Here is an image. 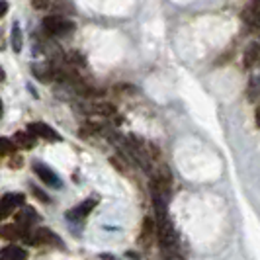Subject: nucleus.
<instances>
[{"label": "nucleus", "mask_w": 260, "mask_h": 260, "mask_svg": "<svg viewBox=\"0 0 260 260\" xmlns=\"http://www.w3.org/2000/svg\"><path fill=\"white\" fill-rule=\"evenodd\" d=\"M153 200H155V213H156V237L160 247L165 248V252H174L178 247V237L172 227V221L169 217V209H167V200L156 188H153Z\"/></svg>", "instance_id": "obj_1"}, {"label": "nucleus", "mask_w": 260, "mask_h": 260, "mask_svg": "<svg viewBox=\"0 0 260 260\" xmlns=\"http://www.w3.org/2000/svg\"><path fill=\"white\" fill-rule=\"evenodd\" d=\"M43 27H45V31L49 36H53V38H63V36H69L71 31H75V24L69 18L59 16V14L45 16L43 18Z\"/></svg>", "instance_id": "obj_2"}, {"label": "nucleus", "mask_w": 260, "mask_h": 260, "mask_svg": "<svg viewBox=\"0 0 260 260\" xmlns=\"http://www.w3.org/2000/svg\"><path fill=\"white\" fill-rule=\"evenodd\" d=\"M24 241H27L29 245H53V247H63L61 239L53 233L51 229H45V227L36 229V231H29Z\"/></svg>", "instance_id": "obj_3"}, {"label": "nucleus", "mask_w": 260, "mask_h": 260, "mask_svg": "<svg viewBox=\"0 0 260 260\" xmlns=\"http://www.w3.org/2000/svg\"><path fill=\"white\" fill-rule=\"evenodd\" d=\"M24 202H26V198L24 194H6L0 198V221L2 219H6L10 213H12L16 208H20V206H24Z\"/></svg>", "instance_id": "obj_4"}, {"label": "nucleus", "mask_w": 260, "mask_h": 260, "mask_svg": "<svg viewBox=\"0 0 260 260\" xmlns=\"http://www.w3.org/2000/svg\"><path fill=\"white\" fill-rule=\"evenodd\" d=\"M27 131L34 135V137H39V139H45V141H59V133L53 129L51 125L43 123V121H34L27 125Z\"/></svg>", "instance_id": "obj_5"}, {"label": "nucleus", "mask_w": 260, "mask_h": 260, "mask_svg": "<svg viewBox=\"0 0 260 260\" xmlns=\"http://www.w3.org/2000/svg\"><path fill=\"white\" fill-rule=\"evenodd\" d=\"M34 170H36L39 180L45 184V186H51V188H61V186H63V184H61V178H59L47 165H43V162H34Z\"/></svg>", "instance_id": "obj_6"}, {"label": "nucleus", "mask_w": 260, "mask_h": 260, "mask_svg": "<svg viewBox=\"0 0 260 260\" xmlns=\"http://www.w3.org/2000/svg\"><path fill=\"white\" fill-rule=\"evenodd\" d=\"M243 22L250 27H260V0H250L241 12Z\"/></svg>", "instance_id": "obj_7"}, {"label": "nucleus", "mask_w": 260, "mask_h": 260, "mask_svg": "<svg viewBox=\"0 0 260 260\" xmlns=\"http://www.w3.org/2000/svg\"><path fill=\"white\" fill-rule=\"evenodd\" d=\"M94 208H96V200H92V198L90 200H84L80 206L73 208L71 211H67V219L69 221H84Z\"/></svg>", "instance_id": "obj_8"}, {"label": "nucleus", "mask_w": 260, "mask_h": 260, "mask_svg": "<svg viewBox=\"0 0 260 260\" xmlns=\"http://www.w3.org/2000/svg\"><path fill=\"white\" fill-rule=\"evenodd\" d=\"M38 221H39L38 213H36V209H31V208H22L18 211V215H16V225L22 227L26 233H29L31 227Z\"/></svg>", "instance_id": "obj_9"}, {"label": "nucleus", "mask_w": 260, "mask_h": 260, "mask_svg": "<svg viewBox=\"0 0 260 260\" xmlns=\"http://www.w3.org/2000/svg\"><path fill=\"white\" fill-rule=\"evenodd\" d=\"M243 65L247 67V69L260 65V41L250 43L247 49H245V55H243Z\"/></svg>", "instance_id": "obj_10"}, {"label": "nucleus", "mask_w": 260, "mask_h": 260, "mask_svg": "<svg viewBox=\"0 0 260 260\" xmlns=\"http://www.w3.org/2000/svg\"><path fill=\"white\" fill-rule=\"evenodd\" d=\"M27 252L22 247H16V245H10V247H4L0 250V260H26Z\"/></svg>", "instance_id": "obj_11"}, {"label": "nucleus", "mask_w": 260, "mask_h": 260, "mask_svg": "<svg viewBox=\"0 0 260 260\" xmlns=\"http://www.w3.org/2000/svg\"><path fill=\"white\" fill-rule=\"evenodd\" d=\"M0 237L2 239H10V241H16V239H26L27 233L22 229V227H18L16 223L14 225H6V227H0Z\"/></svg>", "instance_id": "obj_12"}, {"label": "nucleus", "mask_w": 260, "mask_h": 260, "mask_svg": "<svg viewBox=\"0 0 260 260\" xmlns=\"http://www.w3.org/2000/svg\"><path fill=\"white\" fill-rule=\"evenodd\" d=\"M247 96L250 102H256L260 98V73H254V75L250 77V80H248Z\"/></svg>", "instance_id": "obj_13"}, {"label": "nucleus", "mask_w": 260, "mask_h": 260, "mask_svg": "<svg viewBox=\"0 0 260 260\" xmlns=\"http://www.w3.org/2000/svg\"><path fill=\"white\" fill-rule=\"evenodd\" d=\"M14 143H16V147H20V149H31V147L36 145V137H34L29 131H27V133L20 131V133L14 135Z\"/></svg>", "instance_id": "obj_14"}, {"label": "nucleus", "mask_w": 260, "mask_h": 260, "mask_svg": "<svg viewBox=\"0 0 260 260\" xmlns=\"http://www.w3.org/2000/svg\"><path fill=\"white\" fill-rule=\"evenodd\" d=\"M10 45L16 53L22 51V45H24V38H22V27L18 22H14L12 26V38H10Z\"/></svg>", "instance_id": "obj_15"}, {"label": "nucleus", "mask_w": 260, "mask_h": 260, "mask_svg": "<svg viewBox=\"0 0 260 260\" xmlns=\"http://www.w3.org/2000/svg\"><path fill=\"white\" fill-rule=\"evenodd\" d=\"M155 229H156L155 223L147 217L143 221V231H141V241H139L143 247H149V245H151V237H153V231H155Z\"/></svg>", "instance_id": "obj_16"}, {"label": "nucleus", "mask_w": 260, "mask_h": 260, "mask_svg": "<svg viewBox=\"0 0 260 260\" xmlns=\"http://www.w3.org/2000/svg\"><path fill=\"white\" fill-rule=\"evenodd\" d=\"M16 151V143L8 137H0V156H8L14 155Z\"/></svg>", "instance_id": "obj_17"}, {"label": "nucleus", "mask_w": 260, "mask_h": 260, "mask_svg": "<svg viewBox=\"0 0 260 260\" xmlns=\"http://www.w3.org/2000/svg\"><path fill=\"white\" fill-rule=\"evenodd\" d=\"M31 4H34V8H38V10H47V8H51L53 0H31Z\"/></svg>", "instance_id": "obj_18"}, {"label": "nucleus", "mask_w": 260, "mask_h": 260, "mask_svg": "<svg viewBox=\"0 0 260 260\" xmlns=\"http://www.w3.org/2000/svg\"><path fill=\"white\" fill-rule=\"evenodd\" d=\"M34 194L38 196L39 200H43V202H45V204H49V198H47V196L43 194V192H41V190H38V188H34Z\"/></svg>", "instance_id": "obj_19"}, {"label": "nucleus", "mask_w": 260, "mask_h": 260, "mask_svg": "<svg viewBox=\"0 0 260 260\" xmlns=\"http://www.w3.org/2000/svg\"><path fill=\"white\" fill-rule=\"evenodd\" d=\"M8 12V2L6 0H0V18Z\"/></svg>", "instance_id": "obj_20"}, {"label": "nucleus", "mask_w": 260, "mask_h": 260, "mask_svg": "<svg viewBox=\"0 0 260 260\" xmlns=\"http://www.w3.org/2000/svg\"><path fill=\"white\" fill-rule=\"evenodd\" d=\"M256 125L260 127V106L256 108Z\"/></svg>", "instance_id": "obj_21"}, {"label": "nucleus", "mask_w": 260, "mask_h": 260, "mask_svg": "<svg viewBox=\"0 0 260 260\" xmlns=\"http://www.w3.org/2000/svg\"><path fill=\"white\" fill-rule=\"evenodd\" d=\"M4 78H6V73H4V69H2V67H0V82H2V80H4Z\"/></svg>", "instance_id": "obj_22"}, {"label": "nucleus", "mask_w": 260, "mask_h": 260, "mask_svg": "<svg viewBox=\"0 0 260 260\" xmlns=\"http://www.w3.org/2000/svg\"><path fill=\"white\" fill-rule=\"evenodd\" d=\"M0 116H2V102H0Z\"/></svg>", "instance_id": "obj_23"}]
</instances>
